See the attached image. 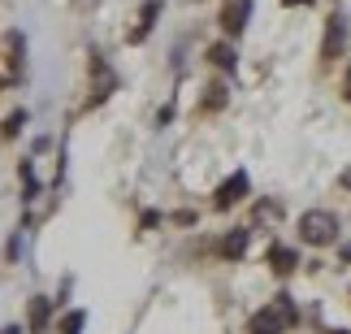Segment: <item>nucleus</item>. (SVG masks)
<instances>
[{"label":"nucleus","instance_id":"nucleus-1","mask_svg":"<svg viewBox=\"0 0 351 334\" xmlns=\"http://www.w3.org/2000/svg\"><path fill=\"white\" fill-rule=\"evenodd\" d=\"M300 239H304L308 248L334 243V239H339V217H334V213H326V208H308L304 217H300Z\"/></svg>","mask_w":351,"mask_h":334},{"label":"nucleus","instance_id":"nucleus-2","mask_svg":"<svg viewBox=\"0 0 351 334\" xmlns=\"http://www.w3.org/2000/svg\"><path fill=\"white\" fill-rule=\"evenodd\" d=\"M295 300L291 296H278L274 304H269V309H261L252 317V334H282L287 326H295Z\"/></svg>","mask_w":351,"mask_h":334},{"label":"nucleus","instance_id":"nucleus-3","mask_svg":"<svg viewBox=\"0 0 351 334\" xmlns=\"http://www.w3.org/2000/svg\"><path fill=\"white\" fill-rule=\"evenodd\" d=\"M243 195H247V174L234 169L230 178H226V182L217 187V200H213V204H217V208H230V204H239Z\"/></svg>","mask_w":351,"mask_h":334},{"label":"nucleus","instance_id":"nucleus-4","mask_svg":"<svg viewBox=\"0 0 351 334\" xmlns=\"http://www.w3.org/2000/svg\"><path fill=\"white\" fill-rule=\"evenodd\" d=\"M247 18H252V0H230V5H226V13H221L226 35H239L243 26H247Z\"/></svg>","mask_w":351,"mask_h":334},{"label":"nucleus","instance_id":"nucleus-5","mask_svg":"<svg viewBox=\"0 0 351 334\" xmlns=\"http://www.w3.org/2000/svg\"><path fill=\"white\" fill-rule=\"evenodd\" d=\"M343 44H347V18H343V13H334L330 31H326V44H321V57H339Z\"/></svg>","mask_w":351,"mask_h":334},{"label":"nucleus","instance_id":"nucleus-6","mask_svg":"<svg viewBox=\"0 0 351 334\" xmlns=\"http://www.w3.org/2000/svg\"><path fill=\"white\" fill-rule=\"evenodd\" d=\"M48 317H52V300L48 296H35L31 300V334H44L48 330Z\"/></svg>","mask_w":351,"mask_h":334},{"label":"nucleus","instance_id":"nucleus-7","mask_svg":"<svg viewBox=\"0 0 351 334\" xmlns=\"http://www.w3.org/2000/svg\"><path fill=\"white\" fill-rule=\"evenodd\" d=\"M269 265H274L278 274H291L295 265H300V252L295 248H269Z\"/></svg>","mask_w":351,"mask_h":334},{"label":"nucleus","instance_id":"nucleus-8","mask_svg":"<svg viewBox=\"0 0 351 334\" xmlns=\"http://www.w3.org/2000/svg\"><path fill=\"white\" fill-rule=\"evenodd\" d=\"M156 18H160V0H147V5L139 9V31L130 35V44H139V39L152 31V22H156Z\"/></svg>","mask_w":351,"mask_h":334},{"label":"nucleus","instance_id":"nucleus-9","mask_svg":"<svg viewBox=\"0 0 351 334\" xmlns=\"http://www.w3.org/2000/svg\"><path fill=\"white\" fill-rule=\"evenodd\" d=\"M5 52H9V65H13V74L22 70V52H26V39H22V31H9L5 35Z\"/></svg>","mask_w":351,"mask_h":334},{"label":"nucleus","instance_id":"nucleus-10","mask_svg":"<svg viewBox=\"0 0 351 334\" xmlns=\"http://www.w3.org/2000/svg\"><path fill=\"white\" fill-rule=\"evenodd\" d=\"M208 61L217 65V70H234V44H213L208 48Z\"/></svg>","mask_w":351,"mask_h":334},{"label":"nucleus","instance_id":"nucleus-11","mask_svg":"<svg viewBox=\"0 0 351 334\" xmlns=\"http://www.w3.org/2000/svg\"><path fill=\"white\" fill-rule=\"evenodd\" d=\"M22 126H26V109H13L5 122H0V135L5 139H13V135H22Z\"/></svg>","mask_w":351,"mask_h":334},{"label":"nucleus","instance_id":"nucleus-12","mask_svg":"<svg viewBox=\"0 0 351 334\" xmlns=\"http://www.w3.org/2000/svg\"><path fill=\"white\" fill-rule=\"evenodd\" d=\"M83 322H87V313H83V309L65 313V317H61V334H78V330H83Z\"/></svg>","mask_w":351,"mask_h":334},{"label":"nucleus","instance_id":"nucleus-13","mask_svg":"<svg viewBox=\"0 0 351 334\" xmlns=\"http://www.w3.org/2000/svg\"><path fill=\"white\" fill-rule=\"evenodd\" d=\"M243 248H247V230H234L230 239H226L221 252H226V257H243Z\"/></svg>","mask_w":351,"mask_h":334},{"label":"nucleus","instance_id":"nucleus-14","mask_svg":"<svg viewBox=\"0 0 351 334\" xmlns=\"http://www.w3.org/2000/svg\"><path fill=\"white\" fill-rule=\"evenodd\" d=\"M221 104H226V87H221V83H213V87H208V96H204V109L213 113V109H221Z\"/></svg>","mask_w":351,"mask_h":334},{"label":"nucleus","instance_id":"nucleus-15","mask_svg":"<svg viewBox=\"0 0 351 334\" xmlns=\"http://www.w3.org/2000/svg\"><path fill=\"white\" fill-rule=\"evenodd\" d=\"M343 87H347V100H351V65H347V78H343Z\"/></svg>","mask_w":351,"mask_h":334},{"label":"nucleus","instance_id":"nucleus-16","mask_svg":"<svg viewBox=\"0 0 351 334\" xmlns=\"http://www.w3.org/2000/svg\"><path fill=\"white\" fill-rule=\"evenodd\" d=\"M0 334H22V330H18V326H5V330H0Z\"/></svg>","mask_w":351,"mask_h":334}]
</instances>
